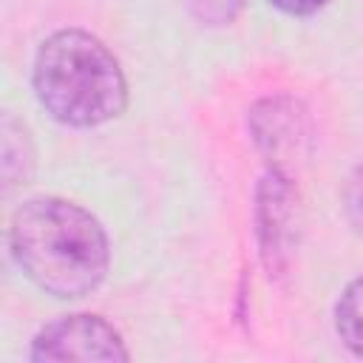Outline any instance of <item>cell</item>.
<instances>
[{"label": "cell", "instance_id": "obj_1", "mask_svg": "<svg viewBox=\"0 0 363 363\" xmlns=\"http://www.w3.org/2000/svg\"><path fill=\"white\" fill-rule=\"evenodd\" d=\"M9 252L37 289L62 301L96 292L111 269L102 221L62 196H34L11 213Z\"/></svg>", "mask_w": 363, "mask_h": 363}, {"label": "cell", "instance_id": "obj_2", "mask_svg": "<svg viewBox=\"0 0 363 363\" xmlns=\"http://www.w3.org/2000/svg\"><path fill=\"white\" fill-rule=\"evenodd\" d=\"M40 108L65 128H102L128 108V79L116 54L85 28L48 34L31 65Z\"/></svg>", "mask_w": 363, "mask_h": 363}, {"label": "cell", "instance_id": "obj_3", "mask_svg": "<svg viewBox=\"0 0 363 363\" xmlns=\"http://www.w3.org/2000/svg\"><path fill=\"white\" fill-rule=\"evenodd\" d=\"M28 357L48 363H68V360L125 363L130 360V349L122 332L111 320L91 312H77L40 326L37 335L31 337Z\"/></svg>", "mask_w": 363, "mask_h": 363}, {"label": "cell", "instance_id": "obj_4", "mask_svg": "<svg viewBox=\"0 0 363 363\" xmlns=\"http://www.w3.org/2000/svg\"><path fill=\"white\" fill-rule=\"evenodd\" d=\"M295 184L289 170L267 167L255 187V235L269 275H284L292 247Z\"/></svg>", "mask_w": 363, "mask_h": 363}, {"label": "cell", "instance_id": "obj_5", "mask_svg": "<svg viewBox=\"0 0 363 363\" xmlns=\"http://www.w3.org/2000/svg\"><path fill=\"white\" fill-rule=\"evenodd\" d=\"M250 136L258 153L267 159V167L289 170L301 156L306 142V111L289 94H272L258 99L247 113Z\"/></svg>", "mask_w": 363, "mask_h": 363}, {"label": "cell", "instance_id": "obj_6", "mask_svg": "<svg viewBox=\"0 0 363 363\" xmlns=\"http://www.w3.org/2000/svg\"><path fill=\"white\" fill-rule=\"evenodd\" d=\"M0 139H3V182L6 190L17 184H28L34 173V145L23 122H17L11 113L3 116L0 125Z\"/></svg>", "mask_w": 363, "mask_h": 363}, {"label": "cell", "instance_id": "obj_7", "mask_svg": "<svg viewBox=\"0 0 363 363\" xmlns=\"http://www.w3.org/2000/svg\"><path fill=\"white\" fill-rule=\"evenodd\" d=\"M335 332L340 343L354 354L363 357V275L352 278L335 301Z\"/></svg>", "mask_w": 363, "mask_h": 363}, {"label": "cell", "instance_id": "obj_8", "mask_svg": "<svg viewBox=\"0 0 363 363\" xmlns=\"http://www.w3.org/2000/svg\"><path fill=\"white\" fill-rule=\"evenodd\" d=\"M247 0H182L187 14L204 28H224L235 23Z\"/></svg>", "mask_w": 363, "mask_h": 363}, {"label": "cell", "instance_id": "obj_9", "mask_svg": "<svg viewBox=\"0 0 363 363\" xmlns=\"http://www.w3.org/2000/svg\"><path fill=\"white\" fill-rule=\"evenodd\" d=\"M340 207L346 216V224L363 238V162L346 176L340 190Z\"/></svg>", "mask_w": 363, "mask_h": 363}, {"label": "cell", "instance_id": "obj_10", "mask_svg": "<svg viewBox=\"0 0 363 363\" xmlns=\"http://www.w3.org/2000/svg\"><path fill=\"white\" fill-rule=\"evenodd\" d=\"M278 11L289 14V17H309L315 11H320L329 0H269Z\"/></svg>", "mask_w": 363, "mask_h": 363}]
</instances>
